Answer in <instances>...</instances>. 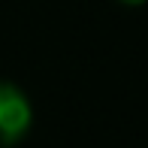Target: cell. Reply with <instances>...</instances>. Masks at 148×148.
<instances>
[{
  "instance_id": "1",
  "label": "cell",
  "mask_w": 148,
  "mask_h": 148,
  "mask_svg": "<svg viewBox=\"0 0 148 148\" xmlns=\"http://www.w3.org/2000/svg\"><path fill=\"white\" fill-rule=\"evenodd\" d=\"M30 103L15 85L0 82V148L3 145H15L24 133L30 130Z\"/></svg>"
},
{
  "instance_id": "2",
  "label": "cell",
  "mask_w": 148,
  "mask_h": 148,
  "mask_svg": "<svg viewBox=\"0 0 148 148\" xmlns=\"http://www.w3.org/2000/svg\"><path fill=\"white\" fill-rule=\"evenodd\" d=\"M124 3H130V6H139V3H145V0H124Z\"/></svg>"
}]
</instances>
